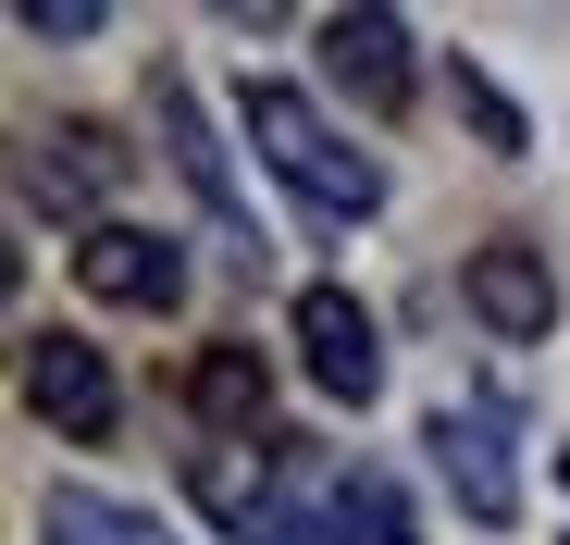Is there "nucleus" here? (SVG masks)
I'll list each match as a JSON object with an SVG mask.
<instances>
[{
	"label": "nucleus",
	"mask_w": 570,
	"mask_h": 545,
	"mask_svg": "<svg viewBox=\"0 0 570 545\" xmlns=\"http://www.w3.org/2000/svg\"><path fill=\"white\" fill-rule=\"evenodd\" d=\"M26 38H100V0H13Z\"/></svg>",
	"instance_id": "obj_14"
},
{
	"label": "nucleus",
	"mask_w": 570,
	"mask_h": 545,
	"mask_svg": "<svg viewBox=\"0 0 570 545\" xmlns=\"http://www.w3.org/2000/svg\"><path fill=\"white\" fill-rule=\"evenodd\" d=\"M186 397H199V422H224V434L248 446V434H261V409H273V359H261V347H199Z\"/></svg>",
	"instance_id": "obj_10"
},
{
	"label": "nucleus",
	"mask_w": 570,
	"mask_h": 545,
	"mask_svg": "<svg viewBox=\"0 0 570 545\" xmlns=\"http://www.w3.org/2000/svg\"><path fill=\"white\" fill-rule=\"evenodd\" d=\"M434 472L459 484V508H471V521H509V508H521V472H509V434H497L484 409H434Z\"/></svg>",
	"instance_id": "obj_7"
},
{
	"label": "nucleus",
	"mask_w": 570,
	"mask_h": 545,
	"mask_svg": "<svg viewBox=\"0 0 570 545\" xmlns=\"http://www.w3.org/2000/svg\"><path fill=\"white\" fill-rule=\"evenodd\" d=\"M558 484H570V446H558Z\"/></svg>",
	"instance_id": "obj_16"
},
{
	"label": "nucleus",
	"mask_w": 570,
	"mask_h": 545,
	"mask_svg": "<svg viewBox=\"0 0 570 545\" xmlns=\"http://www.w3.org/2000/svg\"><path fill=\"white\" fill-rule=\"evenodd\" d=\"M459 298H471V323H484L497 347H533V335H558V272H546V248H521V236L471 248V260H459Z\"/></svg>",
	"instance_id": "obj_2"
},
{
	"label": "nucleus",
	"mask_w": 570,
	"mask_h": 545,
	"mask_svg": "<svg viewBox=\"0 0 570 545\" xmlns=\"http://www.w3.org/2000/svg\"><path fill=\"white\" fill-rule=\"evenodd\" d=\"M335 545H422V533H410V508H397L385 484H372V472H360V484L335 496Z\"/></svg>",
	"instance_id": "obj_13"
},
{
	"label": "nucleus",
	"mask_w": 570,
	"mask_h": 545,
	"mask_svg": "<svg viewBox=\"0 0 570 545\" xmlns=\"http://www.w3.org/2000/svg\"><path fill=\"white\" fill-rule=\"evenodd\" d=\"M248 149L285 174V187H298L311 211H335V224H360V211H385V174H372L298 87H248Z\"/></svg>",
	"instance_id": "obj_1"
},
{
	"label": "nucleus",
	"mask_w": 570,
	"mask_h": 545,
	"mask_svg": "<svg viewBox=\"0 0 570 545\" xmlns=\"http://www.w3.org/2000/svg\"><path fill=\"white\" fill-rule=\"evenodd\" d=\"M323 75L347 87L360 112H397L410 100V26L397 13H335L323 26Z\"/></svg>",
	"instance_id": "obj_6"
},
{
	"label": "nucleus",
	"mask_w": 570,
	"mask_h": 545,
	"mask_svg": "<svg viewBox=\"0 0 570 545\" xmlns=\"http://www.w3.org/2000/svg\"><path fill=\"white\" fill-rule=\"evenodd\" d=\"M459 112H471V125H484V149H521V112L497 100V87H484V75H459Z\"/></svg>",
	"instance_id": "obj_15"
},
{
	"label": "nucleus",
	"mask_w": 570,
	"mask_h": 545,
	"mask_svg": "<svg viewBox=\"0 0 570 545\" xmlns=\"http://www.w3.org/2000/svg\"><path fill=\"white\" fill-rule=\"evenodd\" d=\"M75 286L100 298V310H174V298H186V260H174V236L87 224V236H75Z\"/></svg>",
	"instance_id": "obj_3"
},
{
	"label": "nucleus",
	"mask_w": 570,
	"mask_h": 545,
	"mask_svg": "<svg viewBox=\"0 0 570 545\" xmlns=\"http://www.w3.org/2000/svg\"><path fill=\"white\" fill-rule=\"evenodd\" d=\"M26 187H38L50 211H100V199L125 187V149H112V125H50V137L26 149Z\"/></svg>",
	"instance_id": "obj_8"
},
{
	"label": "nucleus",
	"mask_w": 570,
	"mask_h": 545,
	"mask_svg": "<svg viewBox=\"0 0 570 545\" xmlns=\"http://www.w3.org/2000/svg\"><path fill=\"white\" fill-rule=\"evenodd\" d=\"M38 533H50V545H161V521H149V508H125V496H87V484H50Z\"/></svg>",
	"instance_id": "obj_12"
},
{
	"label": "nucleus",
	"mask_w": 570,
	"mask_h": 545,
	"mask_svg": "<svg viewBox=\"0 0 570 545\" xmlns=\"http://www.w3.org/2000/svg\"><path fill=\"white\" fill-rule=\"evenodd\" d=\"M186 484H199V508H212L224 533H261V508H273V446H261V434H248V446H199Z\"/></svg>",
	"instance_id": "obj_11"
},
{
	"label": "nucleus",
	"mask_w": 570,
	"mask_h": 545,
	"mask_svg": "<svg viewBox=\"0 0 570 545\" xmlns=\"http://www.w3.org/2000/svg\"><path fill=\"white\" fill-rule=\"evenodd\" d=\"M285 335H298V359H311V385H323V397H347V409H360L372 385H385V335H372V310H360L347 286H311Z\"/></svg>",
	"instance_id": "obj_4"
},
{
	"label": "nucleus",
	"mask_w": 570,
	"mask_h": 545,
	"mask_svg": "<svg viewBox=\"0 0 570 545\" xmlns=\"http://www.w3.org/2000/svg\"><path fill=\"white\" fill-rule=\"evenodd\" d=\"M26 409L62 434H112V359L87 335H26Z\"/></svg>",
	"instance_id": "obj_5"
},
{
	"label": "nucleus",
	"mask_w": 570,
	"mask_h": 545,
	"mask_svg": "<svg viewBox=\"0 0 570 545\" xmlns=\"http://www.w3.org/2000/svg\"><path fill=\"white\" fill-rule=\"evenodd\" d=\"M149 112H161V149H174V174L212 199V224L236 236V174H224V149H212V125H199V87L186 75H149Z\"/></svg>",
	"instance_id": "obj_9"
}]
</instances>
